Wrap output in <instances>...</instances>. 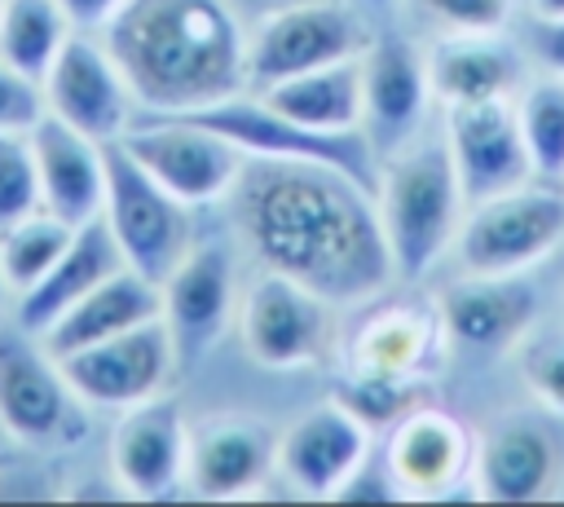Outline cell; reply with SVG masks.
<instances>
[{
	"label": "cell",
	"instance_id": "cell-1",
	"mask_svg": "<svg viewBox=\"0 0 564 507\" xmlns=\"http://www.w3.org/2000/svg\"><path fill=\"white\" fill-rule=\"evenodd\" d=\"M229 194L234 225L256 260L326 304L370 300L397 278L379 198L348 172L308 159L247 154Z\"/></svg>",
	"mask_w": 564,
	"mask_h": 507
},
{
	"label": "cell",
	"instance_id": "cell-2",
	"mask_svg": "<svg viewBox=\"0 0 564 507\" xmlns=\"http://www.w3.org/2000/svg\"><path fill=\"white\" fill-rule=\"evenodd\" d=\"M145 115H185L247 88V31L229 0H128L106 26Z\"/></svg>",
	"mask_w": 564,
	"mask_h": 507
},
{
	"label": "cell",
	"instance_id": "cell-3",
	"mask_svg": "<svg viewBox=\"0 0 564 507\" xmlns=\"http://www.w3.org/2000/svg\"><path fill=\"white\" fill-rule=\"evenodd\" d=\"M379 220L392 251V269L405 282H419L436 269L441 251L458 234L463 185L445 141L419 145L410 154H392L379 176Z\"/></svg>",
	"mask_w": 564,
	"mask_h": 507
},
{
	"label": "cell",
	"instance_id": "cell-4",
	"mask_svg": "<svg viewBox=\"0 0 564 507\" xmlns=\"http://www.w3.org/2000/svg\"><path fill=\"white\" fill-rule=\"evenodd\" d=\"M181 119H194L212 132H220L225 141H234L242 154L256 159H308V163H330L339 172H348L357 185H366L370 194H379V150L366 137V128H344V132H322V128H304L291 115L273 110L264 97H225L212 101L203 110H185Z\"/></svg>",
	"mask_w": 564,
	"mask_h": 507
},
{
	"label": "cell",
	"instance_id": "cell-5",
	"mask_svg": "<svg viewBox=\"0 0 564 507\" xmlns=\"http://www.w3.org/2000/svg\"><path fill=\"white\" fill-rule=\"evenodd\" d=\"M564 242V185H516L507 194L471 203L454 234L458 265L467 273H524Z\"/></svg>",
	"mask_w": 564,
	"mask_h": 507
},
{
	"label": "cell",
	"instance_id": "cell-6",
	"mask_svg": "<svg viewBox=\"0 0 564 507\" xmlns=\"http://www.w3.org/2000/svg\"><path fill=\"white\" fill-rule=\"evenodd\" d=\"M106 154V225L123 247V260L145 273L150 282H163L176 260L189 251V225L185 203L163 190L128 150L123 141H101Z\"/></svg>",
	"mask_w": 564,
	"mask_h": 507
},
{
	"label": "cell",
	"instance_id": "cell-7",
	"mask_svg": "<svg viewBox=\"0 0 564 507\" xmlns=\"http://www.w3.org/2000/svg\"><path fill=\"white\" fill-rule=\"evenodd\" d=\"M366 48V18L339 0H308L264 13L247 35V84L269 88L278 79L357 57Z\"/></svg>",
	"mask_w": 564,
	"mask_h": 507
},
{
	"label": "cell",
	"instance_id": "cell-8",
	"mask_svg": "<svg viewBox=\"0 0 564 507\" xmlns=\"http://www.w3.org/2000/svg\"><path fill=\"white\" fill-rule=\"evenodd\" d=\"M119 141L181 203H212L229 194L247 159L234 141L181 115H137Z\"/></svg>",
	"mask_w": 564,
	"mask_h": 507
},
{
	"label": "cell",
	"instance_id": "cell-9",
	"mask_svg": "<svg viewBox=\"0 0 564 507\" xmlns=\"http://www.w3.org/2000/svg\"><path fill=\"white\" fill-rule=\"evenodd\" d=\"M57 366H62L70 392H79L84 401L132 410V406L159 397V388L167 384V375L176 366V348H172L167 322L150 317L123 335H110L101 344L57 357Z\"/></svg>",
	"mask_w": 564,
	"mask_h": 507
},
{
	"label": "cell",
	"instance_id": "cell-10",
	"mask_svg": "<svg viewBox=\"0 0 564 507\" xmlns=\"http://www.w3.org/2000/svg\"><path fill=\"white\" fill-rule=\"evenodd\" d=\"M445 145H449V159H454V172H458V185H463L467 203L507 194V190H516L533 176L524 132H520V115L507 97L449 106Z\"/></svg>",
	"mask_w": 564,
	"mask_h": 507
},
{
	"label": "cell",
	"instance_id": "cell-11",
	"mask_svg": "<svg viewBox=\"0 0 564 507\" xmlns=\"http://www.w3.org/2000/svg\"><path fill=\"white\" fill-rule=\"evenodd\" d=\"M44 93H48V115L79 128L93 141H115L137 119L132 115L137 97L119 62L110 57L106 44H93L84 35H70L62 44L53 71L44 75Z\"/></svg>",
	"mask_w": 564,
	"mask_h": 507
},
{
	"label": "cell",
	"instance_id": "cell-12",
	"mask_svg": "<svg viewBox=\"0 0 564 507\" xmlns=\"http://www.w3.org/2000/svg\"><path fill=\"white\" fill-rule=\"evenodd\" d=\"M66 375L31 331L0 326V423L22 441H57L70 423Z\"/></svg>",
	"mask_w": 564,
	"mask_h": 507
},
{
	"label": "cell",
	"instance_id": "cell-13",
	"mask_svg": "<svg viewBox=\"0 0 564 507\" xmlns=\"http://www.w3.org/2000/svg\"><path fill=\"white\" fill-rule=\"evenodd\" d=\"M234 304V260L220 242L189 247L163 278V322L172 331L176 362H198L225 331Z\"/></svg>",
	"mask_w": 564,
	"mask_h": 507
},
{
	"label": "cell",
	"instance_id": "cell-14",
	"mask_svg": "<svg viewBox=\"0 0 564 507\" xmlns=\"http://www.w3.org/2000/svg\"><path fill=\"white\" fill-rule=\"evenodd\" d=\"M322 295L300 287L286 273L264 269L242 295V344L260 366H295L308 362L322 344Z\"/></svg>",
	"mask_w": 564,
	"mask_h": 507
},
{
	"label": "cell",
	"instance_id": "cell-15",
	"mask_svg": "<svg viewBox=\"0 0 564 507\" xmlns=\"http://www.w3.org/2000/svg\"><path fill=\"white\" fill-rule=\"evenodd\" d=\"M361 459H366V423L344 401L313 406L278 441V472L295 494L308 498L339 494V485L357 472Z\"/></svg>",
	"mask_w": 564,
	"mask_h": 507
},
{
	"label": "cell",
	"instance_id": "cell-16",
	"mask_svg": "<svg viewBox=\"0 0 564 507\" xmlns=\"http://www.w3.org/2000/svg\"><path fill=\"white\" fill-rule=\"evenodd\" d=\"M538 313V295L520 273H467L445 287L441 322L449 339L467 353L511 348Z\"/></svg>",
	"mask_w": 564,
	"mask_h": 507
},
{
	"label": "cell",
	"instance_id": "cell-17",
	"mask_svg": "<svg viewBox=\"0 0 564 507\" xmlns=\"http://www.w3.org/2000/svg\"><path fill=\"white\" fill-rule=\"evenodd\" d=\"M31 150L40 168L44 207L66 225H88L106 207V154L101 141L84 137L79 128L44 115L31 128Z\"/></svg>",
	"mask_w": 564,
	"mask_h": 507
},
{
	"label": "cell",
	"instance_id": "cell-18",
	"mask_svg": "<svg viewBox=\"0 0 564 507\" xmlns=\"http://www.w3.org/2000/svg\"><path fill=\"white\" fill-rule=\"evenodd\" d=\"M361 79H366L361 128L375 141V150L392 154L410 141V132L423 119L427 88H432L427 66L401 35H379L361 57Z\"/></svg>",
	"mask_w": 564,
	"mask_h": 507
},
{
	"label": "cell",
	"instance_id": "cell-19",
	"mask_svg": "<svg viewBox=\"0 0 564 507\" xmlns=\"http://www.w3.org/2000/svg\"><path fill=\"white\" fill-rule=\"evenodd\" d=\"M467 459H471V441H467L463 423L445 410L414 406L392 423L383 463L401 494L441 498L467 476Z\"/></svg>",
	"mask_w": 564,
	"mask_h": 507
},
{
	"label": "cell",
	"instance_id": "cell-20",
	"mask_svg": "<svg viewBox=\"0 0 564 507\" xmlns=\"http://www.w3.org/2000/svg\"><path fill=\"white\" fill-rule=\"evenodd\" d=\"M185 454H189V436H185L176 406L154 401V397L123 414V423L115 428V445H110L115 476L137 498H167L181 485Z\"/></svg>",
	"mask_w": 564,
	"mask_h": 507
},
{
	"label": "cell",
	"instance_id": "cell-21",
	"mask_svg": "<svg viewBox=\"0 0 564 507\" xmlns=\"http://www.w3.org/2000/svg\"><path fill=\"white\" fill-rule=\"evenodd\" d=\"M128 260H123V247L119 238L110 234L106 216H93L88 225H75L70 234V247L57 256V265L18 295V326L31 331L35 339L66 313L75 309L97 282H106L110 273H119Z\"/></svg>",
	"mask_w": 564,
	"mask_h": 507
},
{
	"label": "cell",
	"instance_id": "cell-22",
	"mask_svg": "<svg viewBox=\"0 0 564 507\" xmlns=\"http://www.w3.org/2000/svg\"><path fill=\"white\" fill-rule=\"evenodd\" d=\"M278 463V445L264 432V423L242 419V414H216L203 419L189 436V454H185V472L189 485L203 498H234L256 489L269 467Z\"/></svg>",
	"mask_w": 564,
	"mask_h": 507
},
{
	"label": "cell",
	"instance_id": "cell-23",
	"mask_svg": "<svg viewBox=\"0 0 564 507\" xmlns=\"http://www.w3.org/2000/svg\"><path fill=\"white\" fill-rule=\"evenodd\" d=\"M150 317H163V291H159V282H150L132 265H123L119 273H110L106 282H97L75 309H66L40 335V344L48 348V357H66V353H79V348L101 344L110 335H123V331H132V326H141Z\"/></svg>",
	"mask_w": 564,
	"mask_h": 507
},
{
	"label": "cell",
	"instance_id": "cell-24",
	"mask_svg": "<svg viewBox=\"0 0 564 507\" xmlns=\"http://www.w3.org/2000/svg\"><path fill=\"white\" fill-rule=\"evenodd\" d=\"M476 467H480V494L485 498L533 503L555 485L560 454H555V441L542 423L511 414V419L489 423L480 454H476Z\"/></svg>",
	"mask_w": 564,
	"mask_h": 507
},
{
	"label": "cell",
	"instance_id": "cell-25",
	"mask_svg": "<svg viewBox=\"0 0 564 507\" xmlns=\"http://www.w3.org/2000/svg\"><path fill=\"white\" fill-rule=\"evenodd\" d=\"M260 97L291 115L304 128H322V132H344V128H361L366 119V79H361V62L344 57L291 79H278L269 88H260Z\"/></svg>",
	"mask_w": 564,
	"mask_h": 507
},
{
	"label": "cell",
	"instance_id": "cell-26",
	"mask_svg": "<svg viewBox=\"0 0 564 507\" xmlns=\"http://www.w3.org/2000/svg\"><path fill=\"white\" fill-rule=\"evenodd\" d=\"M427 79L449 106L507 97L520 84V53L511 44H502L498 31L463 35V40H449L432 53Z\"/></svg>",
	"mask_w": 564,
	"mask_h": 507
},
{
	"label": "cell",
	"instance_id": "cell-27",
	"mask_svg": "<svg viewBox=\"0 0 564 507\" xmlns=\"http://www.w3.org/2000/svg\"><path fill=\"white\" fill-rule=\"evenodd\" d=\"M70 40V18L57 0H4L0 13V57L22 75L40 79L53 71L62 44Z\"/></svg>",
	"mask_w": 564,
	"mask_h": 507
},
{
	"label": "cell",
	"instance_id": "cell-28",
	"mask_svg": "<svg viewBox=\"0 0 564 507\" xmlns=\"http://www.w3.org/2000/svg\"><path fill=\"white\" fill-rule=\"evenodd\" d=\"M427 353H432V317L419 309H388L366 322L357 339V370L410 379Z\"/></svg>",
	"mask_w": 564,
	"mask_h": 507
},
{
	"label": "cell",
	"instance_id": "cell-29",
	"mask_svg": "<svg viewBox=\"0 0 564 507\" xmlns=\"http://www.w3.org/2000/svg\"><path fill=\"white\" fill-rule=\"evenodd\" d=\"M516 115H520V132H524L533 176L564 185V79L560 75L533 79L520 93Z\"/></svg>",
	"mask_w": 564,
	"mask_h": 507
},
{
	"label": "cell",
	"instance_id": "cell-30",
	"mask_svg": "<svg viewBox=\"0 0 564 507\" xmlns=\"http://www.w3.org/2000/svg\"><path fill=\"white\" fill-rule=\"evenodd\" d=\"M70 234H75V225L53 216L48 207L26 216V220H18V225H9V229H0V273H4V282L18 295L26 287H35L57 265V256L70 247Z\"/></svg>",
	"mask_w": 564,
	"mask_h": 507
},
{
	"label": "cell",
	"instance_id": "cell-31",
	"mask_svg": "<svg viewBox=\"0 0 564 507\" xmlns=\"http://www.w3.org/2000/svg\"><path fill=\"white\" fill-rule=\"evenodd\" d=\"M40 207H44V190H40L31 132H0V229L35 216Z\"/></svg>",
	"mask_w": 564,
	"mask_h": 507
},
{
	"label": "cell",
	"instance_id": "cell-32",
	"mask_svg": "<svg viewBox=\"0 0 564 507\" xmlns=\"http://www.w3.org/2000/svg\"><path fill=\"white\" fill-rule=\"evenodd\" d=\"M344 406L370 428V423H397L410 406V379H397V375H361L344 388Z\"/></svg>",
	"mask_w": 564,
	"mask_h": 507
},
{
	"label": "cell",
	"instance_id": "cell-33",
	"mask_svg": "<svg viewBox=\"0 0 564 507\" xmlns=\"http://www.w3.org/2000/svg\"><path fill=\"white\" fill-rule=\"evenodd\" d=\"M520 370H524V384H529L551 410L564 414V335L533 339V344L520 353Z\"/></svg>",
	"mask_w": 564,
	"mask_h": 507
},
{
	"label": "cell",
	"instance_id": "cell-34",
	"mask_svg": "<svg viewBox=\"0 0 564 507\" xmlns=\"http://www.w3.org/2000/svg\"><path fill=\"white\" fill-rule=\"evenodd\" d=\"M44 119L40 79L22 75L0 57V132H31Z\"/></svg>",
	"mask_w": 564,
	"mask_h": 507
},
{
	"label": "cell",
	"instance_id": "cell-35",
	"mask_svg": "<svg viewBox=\"0 0 564 507\" xmlns=\"http://www.w3.org/2000/svg\"><path fill=\"white\" fill-rule=\"evenodd\" d=\"M427 18L463 31V35H485L502 31L511 18V0H414Z\"/></svg>",
	"mask_w": 564,
	"mask_h": 507
},
{
	"label": "cell",
	"instance_id": "cell-36",
	"mask_svg": "<svg viewBox=\"0 0 564 507\" xmlns=\"http://www.w3.org/2000/svg\"><path fill=\"white\" fill-rule=\"evenodd\" d=\"M524 44L551 75L564 79V18H533L524 31Z\"/></svg>",
	"mask_w": 564,
	"mask_h": 507
},
{
	"label": "cell",
	"instance_id": "cell-37",
	"mask_svg": "<svg viewBox=\"0 0 564 507\" xmlns=\"http://www.w3.org/2000/svg\"><path fill=\"white\" fill-rule=\"evenodd\" d=\"M70 18V26H106L128 0H57Z\"/></svg>",
	"mask_w": 564,
	"mask_h": 507
},
{
	"label": "cell",
	"instance_id": "cell-38",
	"mask_svg": "<svg viewBox=\"0 0 564 507\" xmlns=\"http://www.w3.org/2000/svg\"><path fill=\"white\" fill-rule=\"evenodd\" d=\"M238 13H256V18H264V13H278V9H291V4H308V0H229Z\"/></svg>",
	"mask_w": 564,
	"mask_h": 507
},
{
	"label": "cell",
	"instance_id": "cell-39",
	"mask_svg": "<svg viewBox=\"0 0 564 507\" xmlns=\"http://www.w3.org/2000/svg\"><path fill=\"white\" fill-rule=\"evenodd\" d=\"M348 4H352V9L361 13V18H388L397 0H348Z\"/></svg>",
	"mask_w": 564,
	"mask_h": 507
},
{
	"label": "cell",
	"instance_id": "cell-40",
	"mask_svg": "<svg viewBox=\"0 0 564 507\" xmlns=\"http://www.w3.org/2000/svg\"><path fill=\"white\" fill-rule=\"evenodd\" d=\"M538 18H564V0H533Z\"/></svg>",
	"mask_w": 564,
	"mask_h": 507
},
{
	"label": "cell",
	"instance_id": "cell-41",
	"mask_svg": "<svg viewBox=\"0 0 564 507\" xmlns=\"http://www.w3.org/2000/svg\"><path fill=\"white\" fill-rule=\"evenodd\" d=\"M4 287H9V282H4V273H0V304H4Z\"/></svg>",
	"mask_w": 564,
	"mask_h": 507
},
{
	"label": "cell",
	"instance_id": "cell-42",
	"mask_svg": "<svg viewBox=\"0 0 564 507\" xmlns=\"http://www.w3.org/2000/svg\"><path fill=\"white\" fill-rule=\"evenodd\" d=\"M0 13H4V0H0Z\"/></svg>",
	"mask_w": 564,
	"mask_h": 507
}]
</instances>
